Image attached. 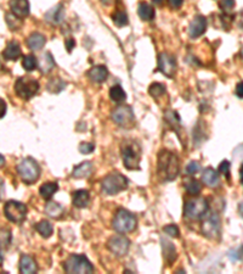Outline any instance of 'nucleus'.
Segmentation results:
<instances>
[{"label": "nucleus", "instance_id": "obj_1", "mask_svg": "<svg viewBox=\"0 0 243 274\" xmlns=\"http://www.w3.org/2000/svg\"><path fill=\"white\" fill-rule=\"evenodd\" d=\"M157 165H158L157 172L162 181H174L180 173V162H179L178 156L168 150H162L159 152Z\"/></svg>", "mask_w": 243, "mask_h": 274}, {"label": "nucleus", "instance_id": "obj_2", "mask_svg": "<svg viewBox=\"0 0 243 274\" xmlns=\"http://www.w3.org/2000/svg\"><path fill=\"white\" fill-rule=\"evenodd\" d=\"M123 163L128 170H139L141 160V149L134 140H127L122 144L121 147Z\"/></svg>", "mask_w": 243, "mask_h": 274}, {"label": "nucleus", "instance_id": "obj_3", "mask_svg": "<svg viewBox=\"0 0 243 274\" xmlns=\"http://www.w3.org/2000/svg\"><path fill=\"white\" fill-rule=\"evenodd\" d=\"M209 211V204L205 199L196 198L189 200L184 207V216L186 219L197 221V219L204 218L205 214Z\"/></svg>", "mask_w": 243, "mask_h": 274}, {"label": "nucleus", "instance_id": "obj_4", "mask_svg": "<svg viewBox=\"0 0 243 274\" xmlns=\"http://www.w3.org/2000/svg\"><path fill=\"white\" fill-rule=\"evenodd\" d=\"M17 172L22 182H25L26 184H33L41 177V167L38 162L32 157H27L21 161L17 166Z\"/></svg>", "mask_w": 243, "mask_h": 274}, {"label": "nucleus", "instance_id": "obj_5", "mask_svg": "<svg viewBox=\"0 0 243 274\" xmlns=\"http://www.w3.org/2000/svg\"><path fill=\"white\" fill-rule=\"evenodd\" d=\"M136 224H138V221H136V217L132 212L127 211V209H118L116 214H114V218L112 221V227L116 232L122 233H130L133 230H135Z\"/></svg>", "mask_w": 243, "mask_h": 274}, {"label": "nucleus", "instance_id": "obj_6", "mask_svg": "<svg viewBox=\"0 0 243 274\" xmlns=\"http://www.w3.org/2000/svg\"><path fill=\"white\" fill-rule=\"evenodd\" d=\"M102 192L107 195H116L128 188V179L118 172L109 173L101 183Z\"/></svg>", "mask_w": 243, "mask_h": 274}, {"label": "nucleus", "instance_id": "obj_7", "mask_svg": "<svg viewBox=\"0 0 243 274\" xmlns=\"http://www.w3.org/2000/svg\"><path fill=\"white\" fill-rule=\"evenodd\" d=\"M66 273H76V274H88L94 272V267L90 263L89 260L83 255H71L67 260H66L65 265Z\"/></svg>", "mask_w": 243, "mask_h": 274}, {"label": "nucleus", "instance_id": "obj_8", "mask_svg": "<svg viewBox=\"0 0 243 274\" xmlns=\"http://www.w3.org/2000/svg\"><path fill=\"white\" fill-rule=\"evenodd\" d=\"M39 90V83L32 77H20L15 83V91L21 99L29 100Z\"/></svg>", "mask_w": 243, "mask_h": 274}, {"label": "nucleus", "instance_id": "obj_9", "mask_svg": "<svg viewBox=\"0 0 243 274\" xmlns=\"http://www.w3.org/2000/svg\"><path fill=\"white\" fill-rule=\"evenodd\" d=\"M5 217L12 223H22L27 216V207L25 204L10 200L4 206Z\"/></svg>", "mask_w": 243, "mask_h": 274}, {"label": "nucleus", "instance_id": "obj_10", "mask_svg": "<svg viewBox=\"0 0 243 274\" xmlns=\"http://www.w3.org/2000/svg\"><path fill=\"white\" fill-rule=\"evenodd\" d=\"M201 232L208 239H218L220 236V217L218 213L205 214L201 224Z\"/></svg>", "mask_w": 243, "mask_h": 274}, {"label": "nucleus", "instance_id": "obj_11", "mask_svg": "<svg viewBox=\"0 0 243 274\" xmlns=\"http://www.w3.org/2000/svg\"><path fill=\"white\" fill-rule=\"evenodd\" d=\"M111 116L114 123L124 128H129L134 122V112H133L132 107L127 106V105L116 107L112 111Z\"/></svg>", "mask_w": 243, "mask_h": 274}, {"label": "nucleus", "instance_id": "obj_12", "mask_svg": "<svg viewBox=\"0 0 243 274\" xmlns=\"http://www.w3.org/2000/svg\"><path fill=\"white\" fill-rule=\"evenodd\" d=\"M130 241L123 235H114L107 241V249L116 256H125L129 251Z\"/></svg>", "mask_w": 243, "mask_h": 274}, {"label": "nucleus", "instance_id": "obj_13", "mask_svg": "<svg viewBox=\"0 0 243 274\" xmlns=\"http://www.w3.org/2000/svg\"><path fill=\"white\" fill-rule=\"evenodd\" d=\"M158 69L167 77H173L176 71V61L172 55L162 53L158 55Z\"/></svg>", "mask_w": 243, "mask_h": 274}, {"label": "nucleus", "instance_id": "obj_14", "mask_svg": "<svg viewBox=\"0 0 243 274\" xmlns=\"http://www.w3.org/2000/svg\"><path fill=\"white\" fill-rule=\"evenodd\" d=\"M207 25H208L207 18H205L204 16L202 15L194 16V20L190 22V26H189L190 37L194 39L199 38V37L204 34L205 29H207Z\"/></svg>", "mask_w": 243, "mask_h": 274}, {"label": "nucleus", "instance_id": "obj_15", "mask_svg": "<svg viewBox=\"0 0 243 274\" xmlns=\"http://www.w3.org/2000/svg\"><path fill=\"white\" fill-rule=\"evenodd\" d=\"M63 17H65V7L62 4L56 5L45 13V21L50 25H60L63 21Z\"/></svg>", "mask_w": 243, "mask_h": 274}, {"label": "nucleus", "instance_id": "obj_16", "mask_svg": "<svg viewBox=\"0 0 243 274\" xmlns=\"http://www.w3.org/2000/svg\"><path fill=\"white\" fill-rule=\"evenodd\" d=\"M10 10L17 17H27L29 15V1L28 0H10Z\"/></svg>", "mask_w": 243, "mask_h": 274}, {"label": "nucleus", "instance_id": "obj_17", "mask_svg": "<svg viewBox=\"0 0 243 274\" xmlns=\"http://www.w3.org/2000/svg\"><path fill=\"white\" fill-rule=\"evenodd\" d=\"M94 171V165L90 161H84V162L79 163L78 166L73 168L72 171V176L77 179H83L90 177V174Z\"/></svg>", "mask_w": 243, "mask_h": 274}, {"label": "nucleus", "instance_id": "obj_18", "mask_svg": "<svg viewBox=\"0 0 243 274\" xmlns=\"http://www.w3.org/2000/svg\"><path fill=\"white\" fill-rule=\"evenodd\" d=\"M72 203L77 208H84L89 205L90 203V194L88 190L79 189L76 190L72 195Z\"/></svg>", "mask_w": 243, "mask_h": 274}, {"label": "nucleus", "instance_id": "obj_19", "mask_svg": "<svg viewBox=\"0 0 243 274\" xmlns=\"http://www.w3.org/2000/svg\"><path fill=\"white\" fill-rule=\"evenodd\" d=\"M21 55H22V52H21V47L17 42L7 43L6 48L2 52V56L7 61H16L17 59H20Z\"/></svg>", "mask_w": 243, "mask_h": 274}, {"label": "nucleus", "instance_id": "obj_20", "mask_svg": "<svg viewBox=\"0 0 243 274\" xmlns=\"http://www.w3.org/2000/svg\"><path fill=\"white\" fill-rule=\"evenodd\" d=\"M202 182L204 183L207 187L216 188L219 184H220L219 172H216L214 168H205L202 174Z\"/></svg>", "mask_w": 243, "mask_h": 274}, {"label": "nucleus", "instance_id": "obj_21", "mask_svg": "<svg viewBox=\"0 0 243 274\" xmlns=\"http://www.w3.org/2000/svg\"><path fill=\"white\" fill-rule=\"evenodd\" d=\"M88 77L95 83H102L107 79L108 69L105 66H95L88 71Z\"/></svg>", "mask_w": 243, "mask_h": 274}, {"label": "nucleus", "instance_id": "obj_22", "mask_svg": "<svg viewBox=\"0 0 243 274\" xmlns=\"http://www.w3.org/2000/svg\"><path fill=\"white\" fill-rule=\"evenodd\" d=\"M38 267H37V263L34 261V259H32L28 255H22L20 259V272L25 274H32L36 273Z\"/></svg>", "mask_w": 243, "mask_h": 274}, {"label": "nucleus", "instance_id": "obj_23", "mask_svg": "<svg viewBox=\"0 0 243 274\" xmlns=\"http://www.w3.org/2000/svg\"><path fill=\"white\" fill-rule=\"evenodd\" d=\"M162 241V248H163V256H164L165 261L168 265H172L173 262L176 260V250L175 246L172 243H169L168 240H165L164 238L161 239Z\"/></svg>", "mask_w": 243, "mask_h": 274}, {"label": "nucleus", "instance_id": "obj_24", "mask_svg": "<svg viewBox=\"0 0 243 274\" xmlns=\"http://www.w3.org/2000/svg\"><path fill=\"white\" fill-rule=\"evenodd\" d=\"M38 66H39V68H41L42 73H44V74L49 73V72L51 71L55 66V61H54V58H52L51 53L47 52V53L43 54L42 58H41V61L38 63Z\"/></svg>", "mask_w": 243, "mask_h": 274}, {"label": "nucleus", "instance_id": "obj_25", "mask_svg": "<svg viewBox=\"0 0 243 274\" xmlns=\"http://www.w3.org/2000/svg\"><path fill=\"white\" fill-rule=\"evenodd\" d=\"M44 211H45V213H47L49 217H51V218L58 219L63 216V212H65V209H63L62 206H61L58 203H55V201H49V203L47 204V206H45Z\"/></svg>", "mask_w": 243, "mask_h": 274}, {"label": "nucleus", "instance_id": "obj_26", "mask_svg": "<svg viewBox=\"0 0 243 274\" xmlns=\"http://www.w3.org/2000/svg\"><path fill=\"white\" fill-rule=\"evenodd\" d=\"M45 37L42 33H32L27 38V45L31 50H41L45 45Z\"/></svg>", "mask_w": 243, "mask_h": 274}, {"label": "nucleus", "instance_id": "obj_27", "mask_svg": "<svg viewBox=\"0 0 243 274\" xmlns=\"http://www.w3.org/2000/svg\"><path fill=\"white\" fill-rule=\"evenodd\" d=\"M138 15L141 20L151 21L154 17V10L147 2H140L138 6Z\"/></svg>", "mask_w": 243, "mask_h": 274}, {"label": "nucleus", "instance_id": "obj_28", "mask_svg": "<svg viewBox=\"0 0 243 274\" xmlns=\"http://www.w3.org/2000/svg\"><path fill=\"white\" fill-rule=\"evenodd\" d=\"M57 190V183H45V184H43L42 187L39 188V194L42 195V198L44 199V200H50Z\"/></svg>", "mask_w": 243, "mask_h": 274}, {"label": "nucleus", "instance_id": "obj_29", "mask_svg": "<svg viewBox=\"0 0 243 274\" xmlns=\"http://www.w3.org/2000/svg\"><path fill=\"white\" fill-rule=\"evenodd\" d=\"M109 98L114 103H123L127 99V94L121 85H113V87L109 89Z\"/></svg>", "mask_w": 243, "mask_h": 274}, {"label": "nucleus", "instance_id": "obj_30", "mask_svg": "<svg viewBox=\"0 0 243 274\" xmlns=\"http://www.w3.org/2000/svg\"><path fill=\"white\" fill-rule=\"evenodd\" d=\"M164 117H165V121L172 126L173 130L179 132V130L181 128V123H180V117H179L178 112L174 111V110H168V111L164 114Z\"/></svg>", "mask_w": 243, "mask_h": 274}, {"label": "nucleus", "instance_id": "obj_31", "mask_svg": "<svg viewBox=\"0 0 243 274\" xmlns=\"http://www.w3.org/2000/svg\"><path fill=\"white\" fill-rule=\"evenodd\" d=\"M36 230L43 236V238L48 239L51 236L52 232H54V228H52L51 223L50 222L41 221L38 224H36Z\"/></svg>", "mask_w": 243, "mask_h": 274}, {"label": "nucleus", "instance_id": "obj_32", "mask_svg": "<svg viewBox=\"0 0 243 274\" xmlns=\"http://www.w3.org/2000/svg\"><path fill=\"white\" fill-rule=\"evenodd\" d=\"M11 230L7 228H0V249H7L11 244Z\"/></svg>", "mask_w": 243, "mask_h": 274}, {"label": "nucleus", "instance_id": "obj_33", "mask_svg": "<svg viewBox=\"0 0 243 274\" xmlns=\"http://www.w3.org/2000/svg\"><path fill=\"white\" fill-rule=\"evenodd\" d=\"M185 189L190 195L197 196L202 192V184L196 179H190L189 182L185 183Z\"/></svg>", "mask_w": 243, "mask_h": 274}, {"label": "nucleus", "instance_id": "obj_34", "mask_svg": "<svg viewBox=\"0 0 243 274\" xmlns=\"http://www.w3.org/2000/svg\"><path fill=\"white\" fill-rule=\"evenodd\" d=\"M66 82H63L62 79L56 77V78H52L48 83V90L51 91V93H60L61 90L65 89Z\"/></svg>", "mask_w": 243, "mask_h": 274}, {"label": "nucleus", "instance_id": "obj_35", "mask_svg": "<svg viewBox=\"0 0 243 274\" xmlns=\"http://www.w3.org/2000/svg\"><path fill=\"white\" fill-rule=\"evenodd\" d=\"M22 66L26 71H34L37 68V66H38V60H37V58L34 55H26L23 58Z\"/></svg>", "mask_w": 243, "mask_h": 274}, {"label": "nucleus", "instance_id": "obj_36", "mask_svg": "<svg viewBox=\"0 0 243 274\" xmlns=\"http://www.w3.org/2000/svg\"><path fill=\"white\" fill-rule=\"evenodd\" d=\"M165 93V87L162 83H152L148 88V94L154 99H158Z\"/></svg>", "mask_w": 243, "mask_h": 274}, {"label": "nucleus", "instance_id": "obj_37", "mask_svg": "<svg viewBox=\"0 0 243 274\" xmlns=\"http://www.w3.org/2000/svg\"><path fill=\"white\" fill-rule=\"evenodd\" d=\"M112 20H113L114 25H116L117 27H124L128 25V22H129L127 13H125L124 11L114 12L113 16H112Z\"/></svg>", "mask_w": 243, "mask_h": 274}, {"label": "nucleus", "instance_id": "obj_38", "mask_svg": "<svg viewBox=\"0 0 243 274\" xmlns=\"http://www.w3.org/2000/svg\"><path fill=\"white\" fill-rule=\"evenodd\" d=\"M230 168H231V163H230V161L228 160L221 161L220 165H219V173L224 174L228 181H230V178H231V172H230Z\"/></svg>", "mask_w": 243, "mask_h": 274}, {"label": "nucleus", "instance_id": "obj_39", "mask_svg": "<svg viewBox=\"0 0 243 274\" xmlns=\"http://www.w3.org/2000/svg\"><path fill=\"white\" fill-rule=\"evenodd\" d=\"M235 4H236L235 0H220L219 1V7L225 13H229L232 11V9L235 7Z\"/></svg>", "mask_w": 243, "mask_h": 274}, {"label": "nucleus", "instance_id": "obj_40", "mask_svg": "<svg viewBox=\"0 0 243 274\" xmlns=\"http://www.w3.org/2000/svg\"><path fill=\"white\" fill-rule=\"evenodd\" d=\"M229 257L232 261H243V245L229 252Z\"/></svg>", "mask_w": 243, "mask_h": 274}, {"label": "nucleus", "instance_id": "obj_41", "mask_svg": "<svg viewBox=\"0 0 243 274\" xmlns=\"http://www.w3.org/2000/svg\"><path fill=\"white\" fill-rule=\"evenodd\" d=\"M163 230H164L165 234L170 235L172 238H178L179 234H180V230H179L178 225H175V224L167 225V227L163 228Z\"/></svg>", "mask_w": 243, "mask_h": 274}, {"label": "nucleus", "instance_id": "obj_42", "mask_svg": "<svg viewBox=\"0 0 243 274\" xmlns=\"http://www.w3.org/2000/svg\"><path fill=\"white\" fill-rule=\"evenodd\" d=\"M199 168H201L199 162H197V161H191V162H189L188 166H186V173L190 174V176H194V174H196L197 172L199 171Z\"/></svg>", "mask_w": 243, "mask_h": 274}, {"label": "nucleus", "instance_id": "obj_43", "mask_svg": "<svg viewBox=\"0 0 243 274\" xmlns=\"http://www.w3.org/2000/svg\"><path fill=\"white\" fill-rule=\"evenodd\" d=\"M94 150H95V146H94V144H92V143H82L81 145H79V151H81L82 154H85V155L92 154Z\"/></svg>", "mask_w": 243, "mask_h": 274}, {"label": "nucleus", "instance_id": "obj_44", "mask_svg": "<svg viewBox=\"0 0 243 274\" xmlns=\"http://www.w3.org/2000/svg\"><path fill=\"white\" fill-rule=\"evenodd\" d=\"M169 1V5L173 7V9H180L184 4V0H168Z\"/></svg>", "mask_w": 243, "mask_h": 274}, {"label": "nucleus", "instance_id": "obj_45", "mask_svg": "<svg viewBox=\"0 0 243 274\" xmlns=\"http://www.w3.org/2000/svg\"><path fill=\"white\" fill-rule=\"evenodd\" d=\"M6 110H7L6 103H5V100H2V99L0 98V118H2L5 116V114H6Z\"/></svg>", "mask_w": 243, "mask_h": 274}, {"label": "nucleus", "instance_id": "obj_46", "mask_svg": "<svg viewBox=\"0 0 243 274\" xmlns=\"http://www.w3.org/2000/svg\"><path fill=\"white\" fill-rule=\"evenodd\" d=\"M74 45H76V40H74L73 38L66 39V49H67L68 53L72 52V49L74 48Z\"/></svg>", "mask_w": 243, "mask_h": 274}, {"label": "nucleus", "instance_id": "obj_47", "mask_svg": "<svg viewBox=\"0 0 243 274\" xmlns=\"http://www.w3.org/2000/svg\"><path fill=\"white\" fill-rule=\"evenodd\" d=\"M236 95L239 96L240 99H243V82L237 83V85H236Z\"/></svg>", "mask_w": 243, "mask_h": 274}, {"label": "nucleus", "instance_id": "obj_48", "mask_svg": "<svg viewBox=\"0 0 243 274\" xmlns=\"http://www.w3.org/2000/svg\"><path fill=\"white\" fill-rule=\"evenodd\" d=\"M237 25H239V27H241V28H243V11L237 16Z\"/></svg>", "mask_w": 243, "mask_h": 274}, {"label": "nucleus", "instance_id": "obj_49", "mask_svg": "<svg viewBox=\"0 0 243 274\" xmlns=\"http://www.w3.org/2000/svg\"><path fill=\"white\" fill-rule=\"evenodd\" d=\"M4 193H5L4 182H2V179H0V200H1L2 196H4Z\"/></svg>", "mask_w": 243, "mask_h": 274}, {"label": "nucleus", "instance_id": "obj_50", "mask_svg": "<svg viewBox=\"0 0 243 274\" xmlns=\"http://www.w3.org/2000/svg\"><path fill=\"white\" fill-rule=\"evenodd\" d=\"M240 179H241V183L243 184V163L241 165V168H240Z\"/></svg>", "mask_w": 243, "mask_h": 274}, {"label": "nucleus", "instance_id": "obj_51", "mask_svg": "<svg viewBox=\"0 0 243 274\" xmlns=\"http://www.w3.org/2000/svg\"><path fill=\"white\" fill-rule=\"evenodd\" d=\"M4 165H5V158L2 155H0V168H1Z\"/></svg>", "mask_w": 243, "mask_h": 274}, {"label": "nucleus", "instance_id": "obj_52", "mask_svg": "<svg viewBox=\"0 0 243 274\" xmlns=\"http://www.w3.org/2000/svg\"><path fill=\"white\" fill-rule=\"evenodd\" d=\"M239 212H240V214H241V216L243 217V203H240V205H239Z\"/></svg>", "mask_w": 243, "mask_h": 274}, {"label": "nucleus", "instance_id": "obj_53", "mask_svg": "<svg viewBox=\"0 0 243 274\" xmlns=\"http://www.w3.org/2000/svg\"><path fill=\"white\" fill-rule=\"evenodd\" d=\"M152 2H154L156 5H163L164 0H152Z\"/></svg>", "mask_w": 243, "mask_h": 274}, {"label": "nucleus", "instance_id": "obj_54", "mask_svg": "<svg viewBox=\"0 0 243 274\" xmlns=\"http://www.w3.org/2000/svg\"><path fill=\"white\" fill-rule=\"evenodd\" d=\"M2 262H4V256H2L1 251H0V266L2 265Z\"/></svg>", "mask_w": 243, "mask_h": 274}, {"label": "nucleus", "instance_id": "obj_55", "mask_svg": "<svg viewBox=\"0 0 243 274\" xmlns=\"http://www.w3.org/2000/svg\"><path fill=\"white\" fill-rule=\"evenodd\" d=\"M241 58H242V60H243V48H242V50H241Z\"/></svg>", "mask_w": 243, "mask_h": 274}]
</instances>
